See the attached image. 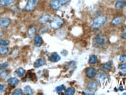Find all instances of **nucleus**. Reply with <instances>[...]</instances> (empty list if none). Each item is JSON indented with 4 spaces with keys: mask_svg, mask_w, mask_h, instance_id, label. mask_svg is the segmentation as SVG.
<instances>
[{
    "mask_svg": "<svg viewBox=\"0 0 126 95\" xmlns=\"http://www.w3.org/2000/svg\"><path fill=\"white\" fill-rule=\"evenodd\" d=\"M107 18L105 16H99L94 19L92 22V26L94 28H97L103 26L106 23Z\"/></svg>",
    "mask_w": 126,
    "mask_h": 95,
    "instance_id": "nucleus-1",
    "label": "nucleus"
},
{
    "mask_svg": "<svg viewBox=\"0 0 126 95\" xmlns=\"http://www.w3.org/2000/svg\"><path fill=\"white\" fill-rule=\"evenodd\" d=\"M63 23H64V21L62 19L57 16L53 18V19L50 22V25L52 29H58L63 26Z\"/></svg>",
    "mask_w": 126,
    "mask_h": 95,
    "instance_id": "nucleus-2",
    "label": "nucleus"
},
{
    "mask_svg": "<svg viewBox=\"0 0 126 95\" xmlns=\"http://www.w3.org/2000/svg\"><path fill=\"white\" fill-rule=\"evenodd\" d=\"M70 1V0H52L50 2V5L52 8L57 10Z\"/></svg>",
    "mask_w": 126,
    "mask_h": 95,
    "instance_id": "nucleus-3",
    "label": "nucleus"
},
{
    "mask_svg": "<svg viewBox=\"0 0 126 95\" xmlns=\"http://www.w3.org/2000/svg\"><path fill=\"white\" fill-rule=\"evenodd\" d=\"M39 0H28L25 7V10L28 12L34 10Z\"/></svg>",
    "mask_w": 126,
    "mask_h": 95,
    "instance_id": "nucleus-4",
    "label": "nucleus"
},
{
    "mask_svg": "<svg viewBox=\"0 0 126 95\" xmlns=\"http://www.w3.org/2000/svg\"><path fill=\"white\" fill-rule=\"evenodd\" d=\"M11 19L8 18H0V28L5 29L7 28L11 24Z\"/></svg>",
    "mask_w": 126,
    "mask_h": 95,
    "instance_id": "nucleus-5",
    "label": "nucleus"
},
{
    "mask_svg": "<svg viewBox=\"0 0 126 95\" xmlns=\"http://www.w3.org/2000/svg\"><path fill=\"white\" fill-rule=\"evenodd\" d=\"M86 76L89 78H93L96 75L97 72L95 68L93 67H89L86 69L85 71Z\"/></svg>",
    "mask_w": 126,
    "mask_h": 95,
    "instance_id": "nucleus-6",
    "label": "nucleus"
},
{
    "mask_svg": "<svg viewBox=\"0 0 126 95\" xmlns=\"http://www.w3.org/2000/svg\"><path fill=\"white\" fill-rule=\"evenodd\" d=\"M60 60H61L60 56L59 55V54H57V53H52L49 56V57H48V60L53 63L59 62Z\"/></svg>",
    "mask_w": 126,
    "mask_h": 95,
    "instance_id": "nucleus-7",
    "label": "nucleus"
},
{
    "mask_svg": "<svg viewBox=\"0 0 126 95\" xmlns=\"http://www.w3.org/2000/svg\"><path fill=\"white\" fill-rule=\"evenodd\" d=\"M46 64V60L45 58H39V59H37L36 61L34 62V64H33V66L34 68H39L40 67V66L44 65Z\"/></svg>",
    "mask_w": 126,
    "mask_h": 95,
    "instance_id": "nucleus-8",
    "label": "nucleus"
},
{
    "mask_svg": "<svg viewBox=\"0 0 126 95\" xmlns=\"http://www.w3.org/2000/svg\"><path fill=\"white\" fill-rule=\"evenodd\" d=\"M43 39H42V37H41L40 35H36L34 36V44L36 47H40L42 45V44H43Z\"/></svg>",
    "mask_w": 126,
    "mask_h": 95,
    "instance_id": "nucleus-9",
    "label": "nucleus"
},
{
    "mask_svg": "<svg viewBox=\"0 0 126 95\" xmlns=\"http://www.w3.org/2000/svg\"><path fill=\"white\" fill-rule=\"evenodd\" d=\"M50 16L48 15H47V14H46V15L42 16L39 19L38 22H39V23H40V24H44V23H47V22H48L50 20Z\"/></svg>",
    "mask_w": 126,
    "mask_h": 95,
    "instance_id": "nucleus-10",
    "label": "nucleus"
},
{
    "mask_svg": "<svg viewBox=\"0 0 126 95\" xmlns=\"http://www.w3.org/2000/svg\"><path fill=\"white\" fill-rule=\"evenodd\" d=\"M88 88L91 91H95L97 89V84L94 81H90L88 83Z\"/></svg>",
    "mask_w": 126,
    "mask_h": 95,
    "instance_id": "nucleus-11",
    "label": "nucleus"
},
{
    "mask_svg": "<svg viewBox=\"0 0 126 95\" xmlns=\"http://www.w3.org/2000/svg\"><path fill=\"white\" fill-rule=\"evenodd\" d=\"M126 6V1L125 0H119L115 4V7L117 9H122Z\"/></svg>",
    "mask_w": 126,
    "mask_h": 95,
    "instance_id": "nucleus-12",
    "label": "nucleus"
},
{
    "mask_svg": "<svg viewBox=\"0 0 126 95\" xmlns=\"http://www.w3.org/2000/svg\"><path fill=\"white\" fill-rule=\"evenodd\" d=\"M94 41L97 44H104L106 42V39L103 37H97L94 38Z\"/></svg>",
    "mask_w": 126,
    "mask_h": 95,
    "instance_id": "nucleus-13",
    "label": "nucleus"
},
{
    "mask_svg": "<svg viewBox=\"0 0 126 95\" xmlns=\"http://www.w3.org/2000/svg\"><path fill=\"white\" fill-rule=\"evenodd\" d=\"M19 82V81L18 79L16 78H10L7 80V82L8 83V84L11 85V86H15V85H18Z\"/></svg>",
    "mask_w": 126,
    "mask_h": 95,
    "instance_id": "nucleus-14",
    "label": "nucleus"
},
{
    "mask_svg": "<svg viewBox=\"0 0 126 95\" xmlns=\"http://www.w3.org/2000/svg\"><path fill=\"white\" fill-rule=\"evenodd\" d=\"M36 33V28L35 27H31L28 31V34L30 38H32L35 36Z\"/></svg>",
    "mask_w": 126,
    "mask_h": 95,
    "instance_id": "nucleus-15",
    "label": "nucleus"
},
{
    "mask_svg": "<svg viewBox=\"0 0 126 95\" xmlns=\"http://www.w3.org/2000/svg\"><path fill=\"white\" fill-rule=\"evenodd\" d=\"M14 2V0H0V5L3 7H8L11 5Z\"/></svg>",
    "mask_w": 126,
    "mask_h": 95,
    "instance_id": "nucleus-16",
    "label": "nucleus"
},
{
    "mask_svg": "<svg viewBox=\"0 0 126 95\" xmlns=\"http://www.w3.org/2000/svg\"><path fill=\"white\" fill-rule=\"evenodd\" d=\"M123 21V18L122 17H117V18H115L114 19L112 20L111 21V24L114 26H117L119 25L122 23Z\"/></svg>",
    "mask_w": 126,
    "mask_h": 95,
    "instance_id": "nucleus-17",
    "label": "nucleus"
},
{
    "mask_svg": "<svg viewBox=\"0 0 126 95\" xmlns=\"http://www.w3.org/2000/svg\"><path fill=\"white\" fill-rule=\"evenodd\" d=\"M98 61V58H97V56L95 55H91L90 57L89 58V63L90 64H94L97 63Z\"/></svg>",
    "mask_w": 126,
    "mask_h": 95,
    "instance_id": "nucleus-18",
    "label": "nucleus"
},
{
    "mask_svg": "<svg viewBox=\"0 0 126 95\" xmlns=\"http://www.w3.org/2000/svg\"><path fill=\"white\" fill-rule=\"evenodd\" d=\"M107 78L106 75L105 74V72H102V71H100L99 72V73L98 74V79H99V81L102 82H104L105 80Z\"/></svg>",
    "mask_w": 126,
    "mask_h": 95,
    "instance_id": "nucleus-19",
    "label": "nucleus"
},
{
    "mask_svg": "<svg viewBox=\"0 0 126 95\" xmlns=\"http://www.w3.org/2000/svg\"><path fill=\"white\" fill-rule=\"evenodd\" d=\"M75 92V90L74 88H72V87H70V88H67V89L65 90V95H74Z\"/></svg>",
    "mask_w": 126,
    "mask_h": 95,
    "instance_id": "nucleus-20",
    "label": "nucleus"
},
{
    "mask_svg": "<svg viewBox=\"0 0 126 95\" xmlns=\"http://www.w3.org/2000/svg\"><path fill=\"white\" fill-rule=\"evenodd\" d=\"M9 51V49L6 46L0 45V55H4L7 54Z\"/></svg>",
    "mask_w": 126,
    "mask_h": 95,
    "instance_id": "nucleus-21",
    "label": "nucleus"
},
{
    "mask_svg": "<svg viewBox=\"0 0 126 95\" xmlns=\"http://www.w3.org/2000/svg\"><path fill=\"white\" fill-rule=\"evenodd\" d=\"M25 73V70L23 68H19L16 70V74L18 77H22L24 75V74Z\"/></svg>",
    "mask_w": 126,
    "mask_h": 95,
    "instance_id": "nucleus-22",
    "label": "nucleus"
},
{
    "mask_svg": "<svg viewBox=\"0 0 126 95\" xmlns=\"http://www.w3.org/2000/svg\"><path fill=\"white\" fill-rule=\"evenodd\" d=\"M24 91L27 95H33V91H32V89L31 86H25L24 88Z\"/></svg>",
    "mask_w": 126,
    "mask_h": 95,
    "instance_id": "nucleus-23",
    "label": "nucleus"
},
{
    "mask_svg": "<svg viewBox=\"0 0 126 95\" xmlns=\"http://www.w3.org/2000/svg\"><path fill=\"white\" fill-rule=\"evenodd\" d=\"M23 94H24V93L23 92V91L21 89H19V88L14 90L12 93V95H22Z\"/></svg>",
    "mask_w": 126,
    "mask_h": 95,
    "instance_id": "nucleus-24",
    "label": "nucleus"
},
{
    "mask_svg": "<svg viewBox=\"0 0 126 95\" xmlns=\"http://www.w3.org/2000/svg\"><path fill=\"white\" fill-rule=\"evenodd\" d=\"M111 66H112V63H111V62H109L106 64H104L102 66V68L105 70H110V69H111Z\"/></svg>",
    "mask_w": 126,
    "mask_h": 95,
    "instance_id": "nucleus-25",
    "label": "nucleus"
},
{
    "mask_svg": "<svg viewBox=\"0 0 126 95\" xmlns=\"http://www.w3.org/2000/svg\"><path fill=\"white\" fill-rule=\"evenodd\" d=\"M65 89V86L64 85H61L60 86H57L56 88V91L57 93H60L61 92Z\"/></svg>",
    "mask_w": 126,
    "mask_h": 95,
    "instance_id": "nucleus-26",
    "label": "nucleus"
},
{
    "mask_svg": "<svg viewBox=\"0 0 126 95\" xmlns=\"http://www.w3.org/2000/svg\"><path fill=\"white\" fill-rule=\"evenodd\" d=\"M9 43V41L0 39V45L1 46H7Z\"/></svg>",
    "mask_w": 126,
    "mask_h": 95,
    "instance_id": "nucleus-27",
    "label": "nucleus"
},
{
    "mask_svg": "<svg viewBox=\"0 0 126 95\" xmlns=\"http://www.w3.org/2000/svg\"><path fill=\"white\" fill-rule=\"evenodd\" d=\"M8 66V63L7 62L2 63V64H0V70H2V69L7 68Z\"/></svg>",
    "mask_w": 126,
    "mask_h": 95,
    "instance_id": "nucleus-28",
    "label": "nucleus"
},
{
    "mask_svg": "<svg viewBox=\"0 0 126 95\" xmlns=\"http://www.w3.org/2000/svg\"><path fill=\"white\" fill-rule=\"evenodd\" d=\"M120 60L121 61H126V55L122 54L120 57Z\"/></svg>",
    "mask_w": 126,
    "mask_h": 95,
    "instance_id": "nucleus-29",
    "label": "nucleus"
},
{
    "mask_svg": "<svg viewBox=\"0 0 126 95\" xmlns=\"http://www.w3.org/2000/svg\"><path fill=\"white\" fill-rule=\"evenodd\" d=\"M119 68L120 69H126V63H124V64H123L122 65H120L119 66Z\"/></svg>",
    "mask_w": 126,
    "mask_h": 95,
    "instance_id": "nucleus-30",
    "label": "nucleus"
},
{
    "mask_svg": "<svg viewBox=\"0 0 126 95\" xmlns=\"http://www.w3.org/2000/svg\"><path fill=\"white\" fill-rule=\"evenodd\" d=\"M5 88H6V86L5 85L0 84V92H1L4 91Z\"/></svg>",
    "mask_w": 126,
    "mask_h": 95,
    "instance_id": "nucleus-31",
    "label": "nucleus"
},
{
    "mask_svg": "<svg viewBox=\"0 0 126 95\" xmlns=\"http://www.w3.org/2000/svg\"><path fill=\"white\" fill-rule=\"evenodd\" d=\"M122 37L123 39H126V32H123V34L122 35Z\"/></svg>",
    "mask_w": 126,
    "mask_h": 95,
    "instance_id": "nucleus-32",
    "label": "nucleus"
},
{
    "mask_svg": "<svg viewBox=\"0 0 126 95\" xmlns=\"http://www.w3.org/2000/svg\"><path fill=\"white\" fill-rule=\"evenodd\" d=\"M83 94L85 95H94V93H92V92H83Z\"/></svg>",
    "mask_w": 126,
    "mask_h": 95,
    "instance_id": "nucleus-33",
    "label": "nucleus"
},
{
    "mask_svg": "<svg viewBox=\"0 0 126 95\" xmlns=\"http://www.w3.org/2000/svg\"><path fill=\"white\" fill-rule=\"evenodd\" d=\"M120 74L122 75H126V70L123 71L122 72H120Z\"/></svg>",
    "mask_w": 126,
    "mask_h": 95,
    "instance_id": "nucleus-34",
    "label": "nucleus"
},
{
    "mask_svg": "<svg viewBox=\"0 0 126 95\" xmlns=\"http://www.w3.org/2000/svg\"><path fill=\"white\" fill-rule=\"evenodd\" d=\"M123 32H126V27H125V28H124L123 30Z\"/></svg>",
    "mask_w": 126,
    "mask_h": 95,
    "instance_id": "nucleus-35",
    "label": "nucleus"
},
{
    "mask_svg": "<svg viewBox=\"0 0 126 95\" xmlns=\"http://www.w3.org/2000/svg\"><path fill=\"white\" fill-rule=\"evenodd\" d=\"M123 95H126V93H124L123 94Z\"/></svg>",
    "mask_w": 126,
    "mask_h": 95,
    "instance_id": "nucleus-36",
    "label": "nucleus"
},
{
    "mask_svg": "<svg viewBox=\"0 0 126 95\" xmlns=\"http://www.w3.org/2000/svg\"></svg>",
    "mask_w": 126,
    "mask_h": 95,
    "instance_id": "nucleus-37",
    "label": "nucleus"
}]
</instances>
